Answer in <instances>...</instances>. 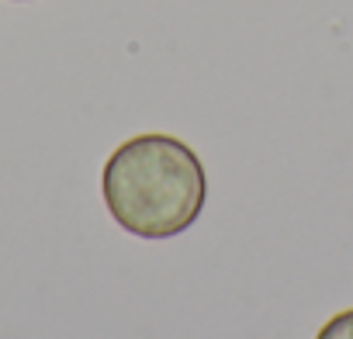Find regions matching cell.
I'll return each mask as SVG.
<instances>
[{
	"label": "cell",
	"mask_w": 353,
	"mask_h": 339,
	"mask_svg": "<svg viewBox=\"0 0 353 339\" xmlns=\"http://www.w3.org/2000/svg\"><path fill=\"white\" fill-rule=\"evenodd\" d=\"M108 215L135 239L163 243L188 232L208 201L201 156L176 135L142 132L125 138L101 170Z\"/></svg>",
	"instance_id": "cell-1"
},
{
	"label": "cell",
	"mask_w": 353,
	"mask_h": 339,
	"mask_svg": "<svg viewBox=\"0 0 353 339\" xmlns=\"http://www.w3.org/2000/svg\"><path fill=\"white\" fill-rule=\"evenodd\" d=\"M315 339H353V308L336 311V315L315 332Z\"/></svg>",
	"instance_id": "cell-2"
}]
</instances>
